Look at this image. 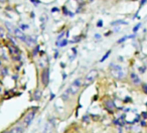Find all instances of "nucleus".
<instances>
[{"instance_id":"1","label":"nucleus","mask_w":147,"mask_h":133,"mask_svg":"<svg viewBox=\"0 0 147 133\" xmlns=\"http://www.w3.org/2000/svg\"><path fill=\"white\" fill-rule=\"evenodd\" d=\"M110 69H111V74H112V76L114 77V78L121 80V79H123V77L125 76L124 72H123L122 68H121L120 65H114V63H111Z\"/></svg>"},{"instance_id":"2","label":"nucleus","mask_w":147,"mask_h":133,"mask_svg":"<svg viewBox=\"0 0 147 133\" xmlns=\"http://www.w3.org/2000/svg\"><path fill=\"white\" fill-rule=\"evenodd\" d=\"M98 77V71L97 70H91L90 72L88 73V75L86 76V79H85V85L88 86V85L92 84L95 80Z\"/></svg>"},{"instance_id":"3","label":"nucleus","mask_w":147,"mask_h":133,"mask_svg":"<svg viewBox=\"0 0 147 133\" xmlns=\"http://www.w3.org/2000/svg\"><path fill=\"white\" fill-rule=\"evenodd\" d=\"M35 116V111H30V112H28L26 115H25V117L23 118V125H24L25 127L26 126H29V125L31 124V122H32L33 118H34Z\"/></svg>"},{"instance_id":"4","label":"nucleus","mask_w":147,"mask_h":133,"mask_svg":"<svg viewBox=\"0 0 147 133\" xmlns=\"http://www.w3.org/2000/svg\"><path fill=\"white\" fill-rule=\"evenodd\" d=\"M49 82V69H45L41 73V83L43 86H47Z\"/></svg>"},{"instance_id":"5","label":"nucleus","mask_w":147,"mask_h":133,"mask_svg":"<svg viewBox=\"0 0 147 133\" xmlns=\"http://www.w3.org/2000/svg\"><path fill=\"white\" fill-rule=\"evenodd\" d=\"M13 33H14V35L17 37V38L21 39V41H24L25 38H26V36H25V34L23 33V31L21 30V29H19V28H14Z\"/></svg>"},{"instance_id":"6","label":"nucleus","mask_w":147,"mask_h":133,"mask_svg":"<svg viewBox=\"0 0 147 133\" xmlns=\"http://www.w3.org/2000/svg\"><path fill=\"white\" fill-rule=\"evenodd\" d=\"M24 131V128L22 126H15L13 128L9 129V130H6L3 133H23Z\"/></svg>"},{"instance_id":"7","label":"nucleus","mask_w":147,"mask_h":133,"mask_svg":"<svg viewBox=\"0 0 147 133\" xmlns=\"http://www.w3.org/2000/svg\"><path fill=\"white\" fill-rule=\"evenodd\" d=\"M130 78H131V81H132L133 84H135V85H139V84H140V83H141L140 78H139L138 75L135 74V73H131Z\"/></svg>"},{"instance_id":"8","label":"nucleus","mask_w":147,"mask_h":133,"mask_svg":"<svg viewBox=\"0 0 147 133\" xmlns=\"http://www.w3.org/2000/svg\"><path fill=\"white\" fill-rule=\"evenodd\" d=\"M53 126L51 122H47L45 125V128H43L42 133H53Z\"/></svg>"},{"instance_id":"9","label":"nucleus","mask_w":147,"mask_h":133,"mask_svg":"<svg viewBox=\"0 0 147 133\" xmlns=\"http://www.w3.org/2000/svg\"><path fill=\"white\" fill-rule=\"evenodd\" d=\"M69 93H71L73 95H75V94H77V93H78L79 88H78V87L75 86V85H71V86L69 87Z\"/></svg>"},{"instance_id":"10","label":"nucleus","mask_w":147,"mask_h":133,"mask_svg":"<svg viewBox=\"0 0 147 133\" xmlns=\"http://www.w3.org/2000/svg\"><path fill=\"white\" fill-rule=\"evenodd\" d=\"M120 24H128V23L124 20H115L111 23V25H120Z\"/></svg>"},{"instance_id":"11","label":"nucleus","mask_w":147,"mask_h":133,"mask_svg":"<svg viewBox=\"0 0 147 133\" xmlns=\"http://www.w3.org/2000/svg\"><path fill=\"white\" fill-rule=\"evenodd\" d=\"M25 41V43H26L28 45H32L33 43H35L34 39H32L31 37H29V36H26V38H25V41Z\"/></svg>"},{"instance_id":"12","label":"nucleus","mask_w":147,"mask_h":133,"mask_svg":"<svg viewBox=\"0 0 147 133\" xmlns=\"http://www.w3.org/2000/svg\"><path fill=\"white\" fill-rule=\"evenodd\" d=\"M106 105H107V108H109V109L115 108L114 102H113V101H111V100H108V101H107V102H106Z\"/></svg>"},{"instance_id":"13","label":"nucleus","mask_w":147,"mask_h":133,"mask_svg":"<svg viewBox=\"0 0 147 133\" xmlns=\"http://www.w3.org/2000/svg\"><path fill=\"white\" fill-rule=\"evenodd\" d=\"M40 97H41V92L39 90H37V91H35V93H34V99L35 100H39L40 99Z\"/></svg>"},{"instance_id":"14","label":"nucleus","mask_w":147,"mask_h":133,"mask_svg":"<svg viewBox=\"0 0 147 133\" xmlns=\"http://www.w3.org/2000/svg\"><path fill=\"white\" fill-rule=\"evenodd\" d=\"M73 85H75L76 87L80 88V86H81V80H80V79H77V80H75V81H74V83H73Z\"/></svg>"},{"instance_id":"15","label":"nucleus","mask_w":147,"mask_h":133,"mask_svg":"<svg viewBox=\"0 0 147 133\" xmlns=\"http://www.w3.org/2000/svg\"><path fill=\"white\" fill-rule=\"evenodd\" d=\"M129 37H133V35H127V36H124V37H122V38H120L118 41V43H123V41H125L127 38H129Z\"/></svg>"},{"instance_id":"16","label":"nucleus","mask_w":147,"mask_h":133,"mask_svg":"<svg viewBox=\"0 0 147 133\" xmlns=\"http://www.w3.org/2000/svg\"><path fill=\"white\" fill-rule=\"evenodd\" d=\"M110 53H111V51H108V53H105V55H104V57H103V59H101V61H105V59H107V57H109V55H110Z\"/></svg>"},{"instance_id":"17","label":"nucleus","mask_w":147,"mask_h":133,"mask_svg":"<svg viewBox=\"0 0 147 133\" xmlns=\"http://www.w3.org/2000/svg\"><path fill=\"white\" fill-rule=\"evenodd\" d=\"M140 27H141V23H138V24H137L136 26L133 28V32H137V30H138Z\"/></svg>"},{"instance_id":"18","label":"nucleus","mask_w":147,"mask_h":133,"mask_svg":"<svg viewBox=\"0 0 147 133\" xmlns=\"http://www.w3.org/2000/svg\"><path fill=\"white\" fill-rule=\"evenodd\" d=\"M67 39H63V41H61V43H59V47H65V45H67Z\"/></svg>"},{"instance_id":"19","label":"nucleus","mask_w":147,"mask_h":133,"mask_svg":"<svg viewBox=\"0 0 147 133\" xmlns=\"http://www.w3.org/2000/svg\"><path fill=\"white\" fill-rule=\"evenodd\" d=\"M97 26H98V27H102L103 26V21L102 20H99L98 23H97Z\"/></svg>"},{"instance_id":"20","label":"nucleus","mask_w":147,"mask_h":133,"mask_svg":"<svg viewBox=\"0 0 147 133\" xmlns=\"http://www.w3.org/2000/svg\"><path fill=\"white\" fill-rule=\"evenodd\" d=\"M143 90H144V92L147 94V85H143Z\"/></svg>"},{"instance_id":"21","label":"nucleus","mask_w":147,"mask_h":133,"mask_svg":"<svg viewBox=\"0 0 147 133\" xmlns=\"http://www.w3.org/2000/svg\"><path fill=\"white\" fill-rule=\"evenodd\" d=\"M147 0H141V2H140V8H141V6H142L143 4H144L145 2H146Z\"/></svg>"},{"instance_id":"22","label":"nucleus","mask_w":147,"mask_h":133,"mask_svg":"<svg viewBox=\"0 0 147 133\" xmlns=\"http://www.w3.org/2000/svg\"><path fill=\"white\" fill-rule=\"evenodd\" d=\"M83 120H85V121H89V117H88V116L83 117Z\"/></svg>"},{"instance_id":"23","label":"nucleus","mask_w":147,"mask_h":133,"mask_svg":"<svg viewBox=\"0 0 147 133\" xmlns=\"http://www.w3.org/2000/svg\"><path fill=\"white\" fill-rule=\"evenodd\" d=\"M57 10H59V9H57V8H53L51 11H53V12H55V11H57Z\"/></svg>"},{"instance_id":"24","label":"nucleus","mask_w":147,"mask_h":133,"mask_svg":"<svg viewBox=\"0 0 147 133\" xmlns=\"http://www.w3.org/2000/svg\"><path fill=\"white\" fill-rule=\"evenodd\" d=\"M96 37H97V38H100V37H101V35H99V34H96Z\"/></svg>"},{"instance_id":"25","label":"nucleus","mask_w":147,"mask_h":133,"mask_svg":"<svg viewBox=\"0 0 147 133\" xmlns=\"http://www.w3.org/2000/svg\"><path fill=\"white\" fill-rule=\"evenodd\" d=\"M6 0H0V2H5Z\"/></svg>"},{"instance_id":"26","label":"nucleus","mask_w":147,"mask_h":133,"mask_svg":"<svg viewBox=\"0 0 147 133\" xmlns=\"http://www.w3.org/2000/svg\"><path fill=\"white\" fill-rule=\"evenodd\" d=\"M90 1H92V0H90Z\"/></svg>"}]
</instances>
